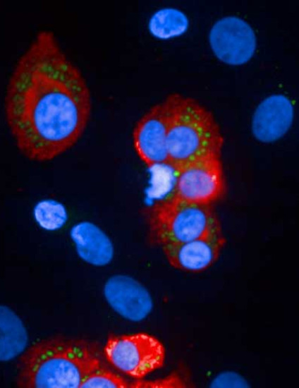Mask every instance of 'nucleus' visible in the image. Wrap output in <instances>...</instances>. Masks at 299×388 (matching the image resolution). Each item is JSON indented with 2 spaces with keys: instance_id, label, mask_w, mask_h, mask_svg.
Segmentation results:
<instances>
[{
  "instance_id": "nucleus-1",
  "label": "nucleus",
  "mask_w": 299,
  "mask_h": 388,
  "mask_svg": "<svg viewBox=\"0 0 299 388\" xmlns=\"http://www.w3.org/2000/svg\"><path fill=\"white\" fill-rule=\"evenodd\" d=\"M91 111L82 72L51 31L39 32L18 59L5 97L6 121L18 150L30 160L54 159L81 138Z\"/></svg>"
},
{
  "instance_id": "nucleus-4",
  "label": "nucleus",
  "mask_w": 299,
  "mask_h": 388,
  "mask_svg": "<svg viewBox=\"0 0 299 388\" xmlns=\"http://www.w3.org/2000/svg\"><path fill=\"white\" fill-rule=\"evenodd\" d=\"M150 240L160 246L201 237L221 226L212 205H200L173 196L151 208Z\"/></svg>"
},
{
  "instance_id": "nucleus-5",
  "label": "nucleus",
  "mask_w": 299,
  "mask_h": 388,
  "mask_svg": "<svg viewBox=\"0 0 299 388\" xmlns=\"http://www.w3.org/2000/svg\"><path fill=\"white\" fill-rule=\"evenodd\" d=\"M104 355L113 368L138 380L161 368L165 361L164 345L143 332L109 337Z\"/></svg>"
},
{
  "instance_id": "nucleus-11",
  "label": "nucleus",
  "mask_w": 299,
  "mask_h": 388,
  "mask_svg": "<svg viewBox=\"0 0 299 388\" xmlns=\"http://www.w3.org/2000/svg\"><path fill=\"white\" fill-rule=\"evenodd\" d=\"M293 107L283 95H273L264 99L256 108L252 120L255 138L264 143L281 138L293 121Z\"/></svg>"
},
{
  "instance_id": "nucleus-18",
  "label": "nucleus",
  "mask_w": 299,
  "mask_h": 388,
  "mask_svg": "<svg viewBox=\"0 0 299 388\" xmlns=\"http://www.w3.org/2000/svg\"><path fill=\"white\" fill-rule=\"evenodd\" d=\"M211 387H248V384L240 375L226 372L219 375L210 384Z\"/></svg>"
},
{
  "instance_id": "nucleus-9",
  "label": "nucleus",
  "mask_w": 299,
  "mask_h": 388,
  "mask_svg": "<svg viewBox=\"0 0 299 388\" xmlns=\"http://www.w3.org/2000/svg\"><path fill=\"white\" fill-rule=\"evenodd\" d=\"M166 136L167 111L163 101L140 119L133 133L134 149L148 166L168 165Z\"/></svg>"
},
{
  "instance_id": "nucleus-10",
  "label": "nucleus",
  "mask_w": 299,
  "mask_h": 388,
  "mask_svg": "<svg viewBox=\"0 0 299 388\" xmlns=\"http://www.w3.org/2000/svg\"><path fill=\"white\" fill-rule=\"evenodd\" d=\"M104 294L115 312L132 322L142 321L153 308L152 298L147 289L126 275L110 277L104 284Z\"/></svg>"
},
{
  "instance_id": "nucleus-14",
  "label": "nucleus",
  "mask_w": 299,
  "mask_h": 388,
  "mask_svg": "<svg viewBox=\"0 0 299 388\" xmlns=\"http://www.w3.org/2000/svg\"><path fill=\"white\" fill-rule=\"evenodd\" d=\"M188 27L185 15L174 8H164L157 11L150 22L152 34L160 39H169L181 35Z\"/></svg>"
},
{
  "instance_id": "nucleus-13",
  "label": "nucleus",
  "mask_w": 299,
  "mask_h": 388,
  "mask_svg": "<svg viewBox=\"0 0 299 388\" xmlns=\"http://www.w3.org/2000/svg\"><path fill=\"white\" fill-rule=\"evenodd\" d=\"M28 343V334L22 320L8 307L0 305V362L20 355Z\"/></svg>"
},
{
  "instance_id": "nucleus-6",
  "label": "nucleus",
  "mask_w": 299,
  "mask_h": 388,
  "mask_svg": "<svg viewBox=\"0 0 299 388\" xmlns=\"http://www.w3.org/2000/svg\"><path fill=\"white\" fill-rule=\"evenodd\" d=\"M171 196L185 201L212 205L226 193V183L221 155L209 154L192 160L176 171Z\"/></svg>"
},
{
  "instance_id": "nucleus-2",
  "label": "nucleus",
  "mask_w": 299,
  "mask_h": 388,
  "mask_svg": "<svg viewBox=\"0 0 299 388\" xmlns=\"http://www.w3.org/2000/svg\"><path fill=\"white\" fill-rule=\"evenodd\" d=\"M20 363L18 384L24 388H80L89 375L101 368L93 344L63 338L37 342Z\"/></svg>"
},
{
  "instance_id": "nucleus-3",
  "label": "nucleus",
  "mask_w": 299,
  "mask_h": 388,
  "mask_svg": "<svg viewBox=\"0 0 299 388\" xmlns=\"http://www.w3.org/2000/svg\"><path fill=\"white\" fill-rule=\"evenodd\" d=\"M167 111L168 166L175 170L209 154H221L224 137L210 111L197 100L173 93L164 100Z\"/></svg>"
},
{
  "instance_id": "nucleus-17",
  "label": "nucleus",
  "mask_w": 299,
  "mask_h": 388,
  "mask_svg": "<svg viewBox=\"0 0 299 388\" xmlns=\"http://www.w3.org/2000/svg\"><path fill=\"white\" fill-rule=\"evenodd\" d=\"M187 383L180 378L178 375H171L161 380L154 381L138 380L130 383L129 387L132 388H146V387H185Z\"/></svg>"
},
{
  "instance_id": "nucleus-7",
  "label": "nucleus",
  "mask_w": 299,
  "mask_h": 388,
  "mask_svg": "<svg viewBox=\"0 0 299 388\" xmlns=\"http://www.w3.org/2000/svg\"><path fill=\"white\" fill-rule=\"evenodd\" d=\"M209 40L216 57L232 66L249 61L257 46L253 29L244 20L236 16L217 20L211 28Z\"/></svg>"
},
{
  "instance_id": "nucleus-15",
  "label": "nucleus",
  "mask_w": 299,
  "mask_h": 388,
  "mask_svg": "<svg viewBox=\"0 0 299 388\" xmlns=\"http://www.w3.org/2000/svg\"><path fill=\"white\" fill-rule=\"evenodd\" d=\"M33 215L37 224L47 231L60 229L68 220L66 209L54 200L38 202L33 210Z\"/></svg>"
},
{
  "instance_id": "nucleus-8",
  "label": "nucleus",
  "mask_w": 299,
  "mask_h": 388,
  "mask_svg": "<svg viewBox=\"0 0 299 388\" xmlns=\"http://www.w3.org/2000/svg\"><path fill=\"white\" fill-rule=\"evenodd\" d=\"M226 242L219 226L201 237L183 243L165 245L162 249L172 267L196 273L205 271L216 262Z\"/></svg>"
},
{
  "instance_id": "nucleus-12",
  "label": "nucleus",
  "mask_w": 299,
  "mask_h": 388,
  "mask_svg": "<svg viewBox=\"0 0 299 388\" xmlns=\"http://www.w3.org/2000/svg\"><path fill=\"white\" fill-rule=\"evenodd\" d=\"M71 237L79 257L94 266L109 264L114 256V247L109 237L96 225L83 222L73 226Z\"/></svg>"
},
{
  "instance_id": "nucleus-16",
  "label": "nucleus",
  "mask_w": 299,
  "mask_h": 388,
  "mask_svg": "<svg viewBox=\"0 0 299 388\" xmlns=\"http://www.w3.org/2000/svg\"><path fill=\"white\" fill-rule=\"evenodd\" d=\"M129 385L120 375L99 368L89 375L80 388H128Z\"/></svg>"
}]
</instances>
